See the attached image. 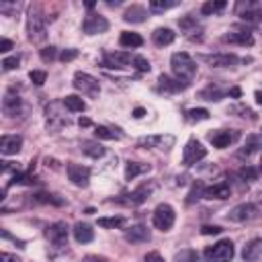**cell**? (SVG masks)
I'll return each instance as SVG.
<instances>
[{"mask_svg":"<svg viewBox=\"0 0 262 262\" xmlns=\"http://www.w3.org/2000/svg\"><path fill=\"white\" fill-rule=\"evenodd\" d=\"M174 219H176V213H174V209H172L168 203H160V205L154 209L151 221H154V225H156L160 231H168V229L174 225Z\"/></svg>","mask_w":262,"mask_h":262,"instance_id":"cell-4","label":"cell"},{"mask_svg":"<svg viewBox=\"0 0 262 262\" xmlns=\"http://www.w3.org/2000/svg\"><path fill=\"white\" fill-rule=\"evenodd\" d=\"M174 6H178V2H176V0H151V2L147 4V8H149V12H154V14H160V12H166V10H170V8H174Z\"/></svg>","mask_w":262,"mask_h":262,"instance_id":"cell-34","label":"cell"},{"mask_svg":"<svg viewBox=\"0 0 262 262\" xmlns=\"http://www.w3.org/2000/svg\"><path fill=\"white\" fill-rule=\"evenodd\" d=\"M39 55H41V59L47 63V61H53V59H55V55H57V49H55L53 45H49V47H43V49L39 51Z\"/></svg>","mask_w":262,"mask_h":262,"instance_id":"cell-43","label":"cell"},{"mask_svg":"<svg viewBox=\"0 0 262 262\" xmlns=\"http://www.w3.org/2000/svg\"><path fill=\"white\" fill-rule=\"evenodd\" d=\"M133 68L137 70V72H149V61L145 59V57H141V55H135L133 57Z\"/></svg>","mask_w":262,"mask_h":262,"instance_id":"cell-44","label":"cell"},{"mask_svg":"<svg viewBox=\"0 0 262 262\" xmlns=\"http://www.w3.org/2000/svg\"><path fill=\"white\" fill-rule=\"evenodd\" d=\"M18 61H20V57H18V55L4 57V59H2V68H4V70H14V68L18 66Z\"/></svg>","mask_w":262,"mask_h":262,"instance_id":"cell-45","label":"cell"},{"mask_svg":"<svg viewBox=\"0 0 262 262\" xmlns=\"http://www.w3.org/2000/svg\"><path fill=\"white\" fill-rule=\"evenodd\" d=\"M78 57V49H63L61 53H59V59L61 61H72V59H76Z\"/></svg>","mask_w":262,"mask_h":262,"instance_id":"cell-47","label":"cell"},{"mask_svg":"<svg viewBox=\"0 0 262 262\" xmlns=\"http://www.w3.org/2000/svg\"><path fill=\"white\" fill-rule=\"evenodd\" d=\"M188 84H184V82H180L178 78H172V76H168V74H162L160 78H158V88L162 90V92H180V90H184Z\"/></svg>","mask_w":262,"mask_h":262,"instance_id":"cell-23","label":"cell"},{"mask_svg":"<svg viewBox=\"0 0 262 262\" xmlns=\"http://www.w3.org/2000/svg\"><path fill=\"white\" fill-rule=\"evenodd\" d=\"M68 225L63 223V221H57V223H51L47 229H45V237L53 244V246H57V248H61V246H66L68 244Z\"/></svg>","mask_w":262,"mask_h":262,"instance_id":"cell-10","label":"cell"},{"mask_svg":"<svg viewBox=\"0 0 262 262\" xmlns=\"http://www.w3.org/2000/svg\"><path fill=\"white\" fill-rule=\"evenodd\" d=\"M172 143H174L172 135H147V137H139L137 139L139 147H162V149H168Z\"/></svg>","mask_w":262,"mask_h":262,"instance_id":"cell-17","label":"cell"},{"mask_svg":"<svg viewBox=\"0 0 262 262\" xmlns=\"http://www.w3.org/2000/svg\"><path fill=\"white\" fill-rule=\"evenodd\" d=\"M223 8H225V0H209V2H205L201 6V12L205 16H209V14H215V12L223 10Z\"/></svg>","mask_w":262,"mask_h":262,"instance_id":"cell-37","label":"cell"},{"mask_svg":"<svg viewBox=\"0 0 262 262\" xmlns=\"http://www.w3.org/2000/svg\"><path fill=\"white\" fill-rule=\"evenodd\" d=\"M186 119L188 121H207L209 111L207 108H190V111H186Z\"/></svg>","mask_w":262,"mask_h":262,"instance_id":"cell-40","label":"cell"},{"mask_svg":"<svg viewBox=\"0 0 262 262\" xmlns=\"http://www.w3.org/2000/svg\"><path fill=\"white\" fill-rule=\"evenodd\" d=\"M258 215H260V211L254 203H239L227 213V219L233 221V223H246V221L256 219Z\"/></svg>","mask_w":262,"mask_h":262,"instance_id":"cell-6","label":"cell"},{"mask_svg":"<svg viewBox=\"0 0 262 262\" xmlns=\"http://www.w3.org/2000/svg\"><path fill=\"white\" fill-rule=\"evenodd\" d=\"M78 125H80V127H88V125H90V119H86V117H80Z\"/></svg>","mask_w":262,"mask_h":262,"instance_id":"cell-54","label":"cell"},{"mask_svg":"<svg viewBox=\"0 0 262 262\" xmlns=\"http://www.w3.org/2000/svg\"><path fill=\"white\" fill-rule=\"evenodd\" d=\"M20 145H23V137L20 135H2L0 137V151L4 156H14L20 151Z\"/></svg>","mask_w":262,"mask_h":262,"instance_id":"cell-19","label":"cell"},{"mask_svg":"<svg viewBox=\"0 0 262 262\" xmlns=\"http://www.w3.org/2000/svg\"><path fill=\"white\" fill-rule=\"evenodd\" d=\"M221 231H223V229H221L219 225H203V227H201V233H203V235H219Z\"/></svg>","mask_w":262,"mask_h":262,"instance_id":"cell-46","label":"cell"},{"mask_svg":"<svg viewBox=\"0 0 262 262\" xmlns=\"http://www.w3.org/2000/svg\"><path fill=\"white\" fill-rule=\"evenodd\" d=\"M235 12L242 20L248 23H262V6L258 2H237Z\"/></svg>","mask_w":262,"mask_h":262,"instance_id":"cell-9","label":"cell"},{"mask_svg":"<svg viewBox=\"0 0 262 262\" xmlns=\"http://www.w3.org/2000/svg\"><path fill=\"white\" fill-rule=\"evenodd\" d=\"M119 43H121V47H141L143 37L137 33H131V31H123L119 37Z\"/></svg>","mask_w":262,"mask_h":262,"instance_id":"cell-31","label":"cell"},{"mask_svg":"<svg viewBox=\"0 0 262 262\" xmlns=\"http://www.w3.org/2000/svg\"><path fill=\"white\" fill-rule=\"evenodd\" d=\"M98 225L104 227V229H117V227H123V225H125V217H121V215L100 217V219H98Z\"/></svg>","mask_w":262,"mask_h":262,"instance_id":"cell-36","label":"cell"},{"mask_svg":"<svg viewBox=\"0 0 262 262\" xmlns=\"http://www.w3.org/2000/svg\"><path fill=\"white\" fill-rule=\"evenodd\" d=\"M145 18H147V10L143 6H139V4L129 6L125 10V14H123V20H127V23H143Z\"/></svg>","mask_w":262,"mask_h":262,"instance_id":"cell-27","label":"cell"},{"mask_svg":"<svg viewBox=\"0 0 262 262\" xmlns=\"http://www.w3.org/2000/svg\"><path fill=\"white\" fill-rule=\"evenodd\" d=\"M125 239L129 244H143V242H149L151 239V233H149V229L145 225L139 223V225H133V227H129L125 231Z\"/></svg>","mask_w":262,"mask_h":262,"instance_id":"cell-20","label":"cell"},{"mask_svg":"<svg viewBox=\"0 0 262 262\" xmlns=\"http://www.w3.org/2000/svg\"><path fill=\"white\" fill-rule=\"evenodd\" d=\"M203 194H205V186H203V182H201V180H196V182L192 184V188H190L188 196H186V203H188V205H192V203H194V201H199Z\"/></svg>","mask_w":262,"mask_h":262,"instance_id":"cell-39","label":"cell"},{"mask_svg":"<svg viewBox=\"0 0 262 262\" xmlns=\"http://www.w3.org/2000/svg\"><path fill=\"white\" fill-rule=\"evenodd\" d=\"M0 262H20V258H16L14 254H8V252H2V254H0Z\"/></svg>","mask_w":262,"mask_h":262,"instance_id":"cell-49","label":"cell"},{"mask_svg":"<svg viewBox=\"0 0 262 262\" xmlns=\"http://www.w3.org/2000/svg\"><path fill=\"white\" fill-rule=\"evenodd\" d=\"M170 66H172V74H174L180 82H184V84H190V82L194 80V76H196V63H194V59H192L186 51H176V53H172Z\"/></svg>","mask_w":262,"mask_h":262,"instance_id":"cell-1","label":"cell"},{"mask_svg":"<svg viewBox=\"0 0 262 262\" xmlns=\"http://www.w3.org/2000/svg\"><path fill=\"white\" fill-rule=\"evenodd\" d=\"M20 106H23V100L18 94H14V90H8L2 98V113L6 117H16L20 113Z\"/></svg>","mask_w":262,"mask_h":262,"instance_id":"cell-15","label":"cell"},{"mask_svg":"<svg viewBox=\"0 0 262 262\" xmlns=\"http://www.w3.org/2000/svg\"><path fill=\"white\" fill-rule=\"evenodd\" d=\"M133 63V55L127 51H106L102 55V66L111 70H125Z\"/></svg>","mask_w":262,"mask_h":262,"instance_id":"cell-8","label":"cell"},{"mask_svg":"<svg viewBox=\"0 0 262 262\" xmlns=\"http://www.w3.org/2000/svg\"><path fill=\"white\" fill-rule=\"evenodd\" d=\"M260 170H262V158H260Z\"/></svg>","mask_w":262,"mask_h":262,"instance_id":"cell-56","label":"cell"},{"mask_svg":"<svg viewBox=\"0 0 262 262\" xmlns=\"http://www.w3.org/2000/svg\"><path fill=\"white\" fill-rule=\"evenodd\" d=\"M151 170V166L149 164H141V162H127V166H125V178L127 180H133V178H137L139 174H145V172H149Z\"/></svg>","mask_w":262,"mask_h":262,"instance_id":"cell-28","label":"cell"},{"mask_svg":"<svg viewBox=\"0 0 262 262\" xmlns=\"http://www.w3.org/2000/svg\"><path fill=\"white\" fill-rule=\"evenodd\" d=\"M55 108H57V102H53L51 106H47V129H51V131H59L61 127H68L70 125L68 115H61Z\"/></svg>","mask_w":262,"mask_h":262,"instance_id":"cell-16","label":"cell"},{"mask_svg":"<svg viewBox=\"0 0 262 262\" xmlns=\"http://www.w3.org/2000/svg\"><path fill=\"white\" fill-rule=\"evenodd\" d=\"M254 96H256V102H258V104H260V106H262V92H260V90H258V92H256V94H254Z\"/></svg>","mask_w":262,"mask_h":262,"instance_id":"cell-55","label":"cell"},{"mask_svg":"<svg viewBox=\"0 0 262 262\" xmlns=\"http://www.w3.org/2000/svg\"><path fill=\"white\" fill-rule=\"evenodd\" d=\"M151 39H154V43H156L158 47H164V45H170V43H174V39H176V33H174L172 29H168V27H160V29H156V31H154Z\"/></svg>","mask_w":262,"mask_h":262,"instance_id":"cell-26","label":"cell"},{"mask_svg":"<svg viewBox=\"0 0 262 262\" xmlns=\"http://www.w3.org/2000/svg\"><path fill=\"white\" fill-rule=\"evenodd\" d=\"M203 196H205V199H217V201L229 199V196H231V186H229L227 180H219V182H215L213 186H207Z\"/></svg>","mask_w":262,"mask_h":262,"instance_id":"cell-18","label":"cell"},{"mask_svg":"<svg viewBox=\"0 0 262 262\" xmlns=\"http://www.w3.org/2000/svg\"><path fill=\"white\" fill-rule=\"evenodd\" d=\"M242 258L246 262H258L262 258V237L250 239L242 250Z\"/></svg>","mask_w":262,"mask_h":262,"instance_id":"cell-21","label":"cell"},{"mask_svg":"<svg viewBox=\"0 0 262 262\" xmlns=\"http://www.w3.org/2000/svg\"><path fill=\"white\" fill-rule=\"evenodd\" d=\"M72 84H74L76 90H80V92L86 94V96H96V94L100 92V84H98V80H96L94 76L86 74V72H76Z\"/></svg>","mask_w":262,"mask_h":262,"instance_id":"cell-5","label":"cell"},{"mask_svg":"<svg viewBox=\"0 0 262 262\" xmlns=\"http://www.w3.org/2000/svg\"><path fill=\"white\" fill-rule=\"evenodd\" d=\"M151 190H154V184H141L139 188H135L133 192L127 194L125 203H127V205H141V203L147 201V196L151 194Z\"/></svg>","mask_w":262,"mask_h":262,"instance_id":"cell-24","label":"cell"},{"mask_svg":"<svg viewBox=\"0 0 262 262\" xmlns=\"http://www.w3.org/2000/svg\"><path fill=\"white\" fill-rule=\"evenodd\" d=\"M10 49H12V41H10V39H2V41H0V51L6 53V51H10Z\"/></svg>","mask_w":262,"mask_h":262,"instance_id":"cell-50","label":"cell"},{"mask_svg":"<svg viewBox=\"0 0 262 262\" xmlns=\"http://www.w3.org/2000/svg\"><path fill=\"white\" fill-rule=\"evenodd\" d=\"M143 115H145V108H141V106H137V108L133 111V117H135V119H141Z\"/></svg>","mask_w":262,"mask_h":262,"instance_id":"cell-52","label":"cell"},{"mask_svg":"<svg viewBox=\"0 0 262 262\" xmlns=\"http://www.w3.org/2000/svg\"><path fill=\"white\" fill-rule=\"evenodd\" d=\"M203 100H211V102H217V100H221L223 96H225V92L219 88V86H215V84H209L205 90H201V94H199Z\"/></svg>","mask_w":262,"mask_h":262,"instance_id":"cell-32","label":"cell"},{"mask_svg":"<svg viewBox=\"0 0 262 262\" xmlns=\"http://www.w3.org/2000/svg\"><path fill=\"white\" fill-rule=\"evenodd\" d=\"M84 262H106L104 258H100V256H86L84 258Z\"/></svg>","mask_w":262,"mask_h":262,"instance_id":"cell-51","label":"cell"},{"mask_svg":"<svg viewBox=\"0 0 262 262\" xmlns=\"http://www.w3.org/2000/svg\"><path fill=\"white\" fill-rule=\"evenodd\" d=\"M82 29L86 35H98V33L108 31V20L100 14H88L82 23Z\"/></svg>","mask_w":262,"mask_h":262,"instance_id":"cell-12","label":"cell"},{"mask_svg":"<svg viewBox=\"0 0 262 262\" xmlns=\"http://www.w3.org/2000/svg\"><path fill=\"white\" fill-rule=\"evenodd\" d=\"M94 137H96V139H108V141H113V139H121V131L100 125V127L94 129Z\"/></svg>","mask_w":262,"mask_h":262,"instance_id":"cell-35","label":"cell"},{"mask_svg":"<svg viewBox=\"0 0 262 262\" xmlns=\"http://www.w3.org/2000/svg\"><path fill=\"white\" fill-rule=\"evenodd\" d=\"M237 139H239V131H225V129H219V131L209 133V141H211L213 147H217V149H225V147H229L231 143H235Z\"/></svg>","mask_w":262,"mask_h":262,"instance_id":"cell-11","label":"cell"},{"mask_svg":"<svg viewBox=\"0 0 262 262\" xmlns=\"http://www.w3.org/2000/svg\"><path fill=\"white\" fill-rule=\"evenodd\" d=\"M143 262H164V258L158 252H147L145 258H143Z\"/></svg>","mask_w":262,"mask_h":262,"instance_id":"cell-48","label":"cell"},{"mask_svg":"<svg viewBox=\"0 0 262 262\" xmlns=\"http://www.w3.org/2000/svg\"><path fill=\"white\" fill-rule=\"evenodd\" d=\"M262 147V137H258V135H250L248 139H246V145H244V149H239L237 151V158H250L254 151H258Z\"/></svg>","mask_w":262,"mask_h":262,"instance_id":"cell-29","label":"cell"},{"mask_svg":"<svg viewBox=\"0 0 262 262\" xmlns=\"http://www.w3.org/2000/svg\"><path fill=\"white\" fill-rule=\"evenodd\" d=\"M258 168H254V166H242L239 170H237V176L244 180V182H252V180H258Z\"/></svg>","mask_w":262,"mask_h":262,"instance_id":"cell-38","label":"cell"},{"mask_svg":"<svg viewBox=\"0 0 262 262\" xmlns=\"http://www.w3.org/2000/svg\"><path fill=\"white\" fill-rule=\"evenodd\" d=\"M74 237H76V242L78 244H88V242H92L94 239V229L88 225V223H82V221H78L76 225H74Z\"/></svg>","mask_w":262,"mask_h":262,"instance_id":"cell-25","label":"cell"},{"mask_svg":"<svg viewBox=\"0 0 262 262\" xmlns=\"http://www.w3.org/2000/svg\"><path fill=\"white\" fill-rule=\"evenodd\" d=\"M29 78H31V82H33L35 86H43L45 80H47V74H45L43 70H31V72H29Z\"/></svg>","mask_w":262,"mask_h":262,"instance_id":"cell-42","label":"cell"},{"mask_svg":"<svg viewBox=\"0 0 262 262\" xmlns=\"http://www.w3.org/2000/svg\"><path fill=\"white\" fill-rule=\"evenodd\" d=\"M239 94H242L239 88H231V90H229V96H233V98H239Z\"/></svg>","mask_w":262,"mask_h":262,"instance_id":"cell-53","label":"cell"},{"mask_svg":"<svg viewBox=\"0 0 262 262\" xmlns=\"http://www.w3.org/2000/svg\"><path fill=\"white\" fill-rule=\"evenodd\" d=\"M176 262H199V254L194 250H180L176 254Z\"/></svg>","mask_w":262,"mask_h":262,"instance_id":"cell-41","label":"cell"},{"mask_svg":"<svg viewBox=\"0 0 262 262\" xmlns=\"http://www.w3.org/2000/svg\"><path fill=\"white\" fill-rule=\"evenodd\" d=\"M63 106L70 111V113H82L86 108V102L78 96V94H70L63 98Z\"/></svg>","mask_w":262,"mask_h":262,"instance_id":"cell-33","label":"cell"},{"mask_svg":"<svg viewBox=\"0 0 262 262\" xmlns=\"http://www.w3.org/2000/svg\"><path fill=\"white\" fill-rule=\"evenodd\" d=\"M199 59L207 61L211 68H229L239 61L235 53H213V55H199Z\"/></svg>","mask_w":262,"mask_h":262,"instance_id":"cell-13","label":"cell"},{"mask_svg":"<svg viewBox=\"0 0 262 262\" xmlns=\"http://www.w3.org/2000/svg\"><path fill=\"white\" fill-rule=\"evenodd\" d=\"M27 35L33 43H43L47 39V25L45 16L37 6H31L27 12Z\"/></svg>","mask_w":262,"mask_h":262,"instance_id":"cell-2","label":"cell"},{"mask_svg":"<svg viewBox=\"0 0 262 262\" xmlns=\"http://www.w3.org/2000/svg\"><path fill=\"white\" fill-rule=\"evenodd\" d=\"M68 178L72 180V184L76 186H88V180H90V168L82 166V164H68Z\"/></svg>","mask_w":262,"mask_h":262,"instance_id":"cell-14","label":"cell"},{"mask_svg":"<svg viewBox=\"0 0 262 262\" xmlns=\"http://www.w3.org/2000/svg\"><path fill=\"white\" fill-rule=\"evenodd\" d=\"M223 43H233V45L250 47V45H254V37L248 31H231V33L223 35Z\"/></svg>","mask_w":262,"mask_h":262,"instance_id":"cell-22","label":"cell"},{"mask_svg":"<svg viewBox=\"0 0 262 262\" xmlns=\"http://www.w3.org/2000/svg\"><path fill=\"white\" fill-rule=\"evenodd\" d=\"M235 250H233V242L231 239H219L213 246H207L203 252L205 262H231Z\"/></svg>","mask_w":262,"mask_h":262,"instance_id":"cell-3","label":"cell"},{"mask_svg":"<svg viewBox=\"0 0 262 262\" xmlns=\"http://www.w3.org/2000/svg\"><path fill=\"white\" fill-rule=\"evenodd\" d=\"M80 147H82V151L88 156V158H102L104 156V147L98 143V141H90V139H84L82 143H80Z\"/></svg>","mask_w":262,"mask_h":262,"instance_id":"cell-30","label":"cell"},{"mask_svg":"<svg viewBox=\"0 0 262 262\" xmlns=\"http://www.w3.org/2000/svg\"><path fill=\"white\" fill-rule=\"evenodd\" d=\"M207 156V149L203 147V143L199 139H188L186 145H184V151H182V164L184 166H194L196 162H201L203 158Z\"/></svg>","mask_w":262,"mask_h":262,"instance_id":"cell-7","label":"cell"}]
</instances>
